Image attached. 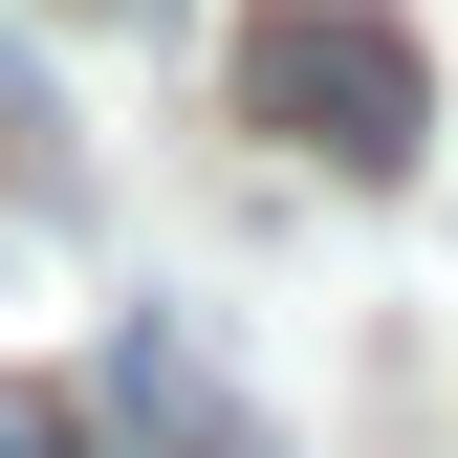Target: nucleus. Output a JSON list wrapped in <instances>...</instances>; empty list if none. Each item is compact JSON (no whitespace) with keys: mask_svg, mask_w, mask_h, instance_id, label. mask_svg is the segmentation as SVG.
<instances>
[{"mask_svg":"<svg viewBox=\"0 0 458 458\" xmlns=\"http://www.w3.org/2000/svg\"><path fill=\"white\" fill-rule=\"evenodd\" d=\"M241 109H262L284 153H327V175H415L437 66H415V22H393V0H284V22L241 44Z\"/></svg>","mask_w":458,"mask_h":458,"instance_id":"1","label":"nucleus"},{"mask_svg":"<svg viewBox=\"0 0 458 458\" xmlns=\"http://www.w3.org/2000/svg\"><path fill=\"white\" fill-rule=\"evenodd\" d=\"M0 458H66V393H22V371H0Z\"/></svg>","mask_w":458,"mask_h":458,"instance_id":"2","label":"nucleus"}]
</instances>
